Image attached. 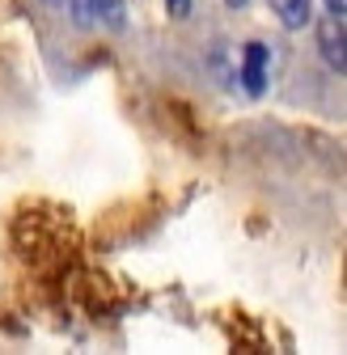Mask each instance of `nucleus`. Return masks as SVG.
<instances>
[{
    "label": "nucleus",
    "mask_w": 347,
    "mask_h": 355,
    "mask_svg": "<svg viewBox=\"0 0 347 355\" xmlns=\"http://www.w3.org/2000/svg\"><path fill=\"white\" fill-rule=\"evenodd\" d=\"M267 64H271V51L263 42H250L246 55H242V80H246V94L258 98L267 89Z\"/></svg>",
    "instance_id": "f257e3e1"
},
{
    "label": "nucleus",
    "mask_w": 347,
    "mask_h": 355,
    "mask_svg": "<svg viewBox=\"0 0 347 355\" xmlns=\"http://www.w3.org/2000/svg\"><path fill=\"white\" fill-rule=\"evenodd\" d=\"M322 51H326V64L335 72H343V17L322 21Z\"/></svg>",
    "instance_id": "f03ea898"
},
{
    "label": "nucleus",
    "mask_w": 347,
    "mask_h": 355,
    "mask_svg": "<svg viewBox=\"0 0 347 355\" xmlns=\"http://www.w3.org/2000/svg\"><path fill=\"white\" fill-rule=\"evenodd\" d=\"M271 9L280 13V21L288 26V30H301L314 13H310V0H271Z\"/></svg>",
    "instance_id": "7ed1b4c3"
},
{
    "label": "nucleus",
    "mask_w": 347,
    "mask_h": 355,
    "mask_svg": "<svg viewBox=\"0 0 347 355\" xmlns=\"http://www.w3.org/2000/svg\"><path fill=\"white\" fill-rule=\"evenodd\" d=\"M94 9H98V21H106L110 30H123V0H94Z\"/></svg>",
    "instance_id": "20e7f679"
},
{
    "label": "nucleus",
    "mask_w": 347,
    "mask_h": 355,
    "mask_svg": "<svg viewBox=\"0 0 347 355\" xmlns=\"http://www.w3.org/2000/svg\"><path fill=\"white\" fill-rule=\"evenodd\" d=\"M94 21H98L94 0H76V26H94Z\"/></svg>",
    "instance_id": "39448f33"
},
{
    "label": "nucleus",
    "mask_w": 347,
    "mask_h": 355,
    "mask_svg": "<svg viewBox=\"0 0 347 355\" xmlns=\"http://www.w3.org/2000/svg\"><path fill=\"white\" fill-rule=\"evenodd\" d=\"M169 17H191V0H165Z\"/></svg>",
    "instance_id": "423d86ee"
},
{
    "label": "nucleus",
    "mask_w": 347,
    "mask_h": 355,
    "mask_svg": "<svg viewBox=\"0 0 347 355\" xmlns=\"http://www.w3.org/2000/svg\"><path fill=\"white\" fill-rule=\"evenodd\" d=\"M326 5H330V13H335V17H343V5H347V0H326Z\"/></svg>",
    "instance_id": "0eeeda50"
},
{
    "label": "nucleus",
    "mask_w": 347,
    "mask_h": 355,
    "mask_svg": "<svg viewBox=\"0 0 347 355\" xmlns=\"http://www.w3.org/2000/svg\"><path fill=\"white\" fill-rule=\"evenodd\" d=\"M229 5H233V9H237V5H246V0H229Z\"/></svg>",
    "instance_id": "6e6552de"
},
{
    "label": "nucleus",
    "mask_w": 347,
    "mask_h": 355,
    "mask_svg": "<svg viewBox=\"0 0 347 355\" xmlns=\"http://www.w3.org/2000/svg\"><path fill=\"white\" fill-rule=\"evenodd\" d=\"M51 5H60V0H51Z\"/></svg>",
    "instance_id": "1a4fd4ad"
}]
</instances>
